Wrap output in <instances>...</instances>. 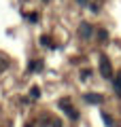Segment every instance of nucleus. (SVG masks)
I'll return each instance as SVG.
<instances>
[{
	"instance_id": "1",
	"label": "nucleus",
	"mask_w": 121,
	"mask_h": 127,
	"mask_svg": "<svg viewBox=\"0 0 121 127\" xmlns=\"http://www.w3.org/2000/svg\"><path fill=\"white\" fill-rule=\"evenodd\" d=\"M100 68H102V76L111 78V64H108V59H106V57L100 59Z\"/></svg>"
},
{
	"instance_id": "2",
	"label": "nucleus",
	"mask_w": 121,
	"mask_h": 127,
	"mask_svg": "<svg viewBox=\"0 0 121 127\" xmlns=\"http://www.w3.org/2000/svg\"><path fill=\"white\" fill-rule=\"evenodd\" d=\"M85 102H91V104H100V102H102V97H100V95H94V93H87V95H85Z\"/></svg>"
},
{
	"instance_id": "3",
	"label": "nucleus",
	"mask_w": 121,
	"mask_h": 127,
	"mask_svg": "<svg viewBox=\"0 0 121 127\" xmlns=\"http://www.w3.org/2000/svg\"><path fill=\"white\" fill-rule=\"evenodd\" d=\"M62 110H66V114H68V117L72 119V121H74V119H79V112H76V110H72L70 106H66V108H64V106H62Z\"/></svg>"
},
{
	"instance_id": "4",
	"label": "nucleus",
	"mask_w": 121,
	"mask_h": 127,
	"mask_svg": "<svg viewBox=\"0 0 121 127\" xmlns=\"http://www.w3.org/2000/svg\"><path fill=\"white\" fill-rule=\"evenodd\" d=\"M102 119H104V123H106V125H108V127H113V119H111V117H108V114H106V112H102Z\"/></svg>"
},
{
	"instance_id": "5",
	"label": "nucleus",
	"mask_w": 121,
	"mask_h": 127,
	"mask_svg": "<svg viewBox=\"0 0 121 127\" xmlns=\"http://www.w3.org/2000/svg\"><path fill=\"white\" fill-rule=\"evenodd\" d=\"M28 127H32V125H28Z\"/></svg>"
}]
</instances>
